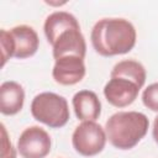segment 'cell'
Segmentation results:
<instances>
[{
	"label": "cell",
	"instance_id": "obj_15",
	"mask_svg": "<svg viewBox=\"0 0 158 158\" xmlns=\"http://www.w3.org/2000/svg\"><path fill=\"white\" fill-rule=\"evenodd\" d=\"M142 101L146 107L154 112H158V83H153L143 90Z\"/></svg>",
	"mask_w": 158,
	"mask_h": 158
},
{
	"label": "cell",
	"instance_id": "obj_3",
	"mask_svg": "<svg viewBox=\"0 0 158 158\" xmlns=\"http://www.w3.org/2000/svg\"><path fill=\"white\" fill-rule=\"evenodd\" d=\"M31 114L35 120L51 128H60L69 120V106L65 98L44 91L36 95L31 102Z\"/></svg>",
	"mask_w": 158,
	"mask_h": 158
},
{
	"label": "cell",
	"instance_id": "obj_11",
	"mask_svg": "<svg viewBox=\"0 0 158 158\" xmlns=\"http://www.w3.org/2000/svg\"><path fill=\"white\" fill-rule=\"evenodd\" d=\"M25 101L23 88L12 80L4 81L0 85V111L4 115L12 116L20 112Z\"/></svg>",
	"mask_w": 158,
	"mask_h": 158
},
{
	"label": "cell",
	"instance_id": "obj_16",
	"mask_svg": "<svg viewBox=\"0 0 158 158\" xmlns=\"http://www.w3.org/2000/svg\"><path fill=\"white\" fill-rule=\"evenodd\" d=\"M1 158H16V151L7 136L4 123H1Z\"/></svg>",
	"mask_w": 158,
	"mask_h": 158
},
{
	"label": "cell",
	"instance_id": "obj_2",
	"mask_svg": "<svg viewBox=\"0 0 158 158\" xmlns=\"http://www.w3.org/2000/svg\"><path fill=\"white\" fill-rule=\"evenodd\" d=\"M148 117L138 111H118L109 117L105 132L109 142L118 149L133 148L147 133Z\"/></svg>",
	"mask_w": 158,
	"mask_h": 158
},
{
	"label": "cell",
	"instance_id": "obj_8",
	"mask_svg": "<svg viewBox=\"0 0 158 158\" xmlns=\"http://www.w3.org/2000/svg\"><path fill=\"white\" fill-rule=\"evenodd\" d=\"M9 32L14 44V58H30L37 52L40 46V38L37 32L31 26L19 25L12 27Z\"/></svg>",
	"mask_w": 158,
	"mask_h": 158
},
{
	"label": "cell",
	"instance_id": "obj_10",
	"mask_svg": "<svg viewBox=\"0 0 158 158\" xmlns=\"http://www.w3.org/2000/svg\"><path fill=\"white\" fill-rule=\"evenodd\" d=\"M75 116L81 121H95L101 114V102L91 90L78 91L72 100Z\"/></svg>",
	"mask_w": 158,
	"mask_h": 158
},
{
	"label": "cell",
	"instance_id": "obj_12",
	"mask_svg": "<svg viewBox=\"0 0 158 158\" xmlns=\"http://www.w3.org/2000/svg\"><path fill=\"white\" fill-rule=\"evenodd\" d=\"M69 28H80V25L75 19V16H73L67 11L52 12L51 15L47 16L43 25L44 35L51 46L57 41L60 33H63Z\"/></svg>",
	"mask_w": 158,
	"mask_h": 158
},
{
	"label": "cell",
	"instance_id": "obj_17",
	"mask_svg": "<svg viewBox=\"0 0 158 158\" xmlns=\"http://www.w3.org/2000/svg\"><path fill=\"white\" fill-rule=\"evenodd\" d=\"M152 135H153V138H154L156 143L158 144V116H156V118H154V122H153V131H152Z\"/></svg>",
	"mask_w": 158,
	"mask_h": 158
},
{
	"label": "cell",
	"instance_id": "obj_7",
	"mask_svg": "<svg viewBox=\"0 0 158 158\" xmlns=\"http://www.w3.org/2000/svg\"><path fill=\"white\" fill-rule=\"evenodd\" d=\"M84 59L77 56H65L56 59L52 75L60 85H74L85 77Z\"/></svg>",
	"mask_w": 158,
	"mask_h": 158
},
{
	"label": "cell",
	"instance_id": "obj_14",
	"mask_svg": "<svg viewBox=\"0 0 158 158\" xmlns=\"http://www.w3.org/2000/svg\"><path fill=\"white\" fill-rule=\"evenodd\" d=\"M0 47H1V67L6 64V62L14 57V44L7 30H0Z\"/></svg>",
	"mask_w": 158,
	"mask_h": 158
},
{
	"label": "cell",
	"instance_id": "obj_4",
	"mask_svg": "<svg viewBox=\"0 0 158 158\" xmlns=\"http://www.w3.org/2000/svg\"><path fill=\"white\" fill-rule=\"evenodd\" d=\"M107 137L105 128L95 121H83L78 125L72 136L74 149L84 157H93L99 154L106 144Z\"/></svg>",
	"mask_w": 158,
	"mask_h": 158
},
{
	"label": "cell",
	"instance_id": "obj_13",
	"mask_svg": "<svg viewBox=\"0 0 158 158\" xmlns=\"http://www.w3.org/2000/svg\"><path fill=\"white\" fill-rule=\"evenodd\" d=\"M110 77L126 78L128 80L135 81L139 88H142L144 85L147 73H146L144 67L139 62L133 60V59H125L114 65Z\"/></svg>",
	"mask_w": 158,
	"mask_h": 158
},
{
	"label": "cell",
	"instance_id": "obj_5",
	"mask_svg": "<svg viewBox=\"0 0 158 158\" xmlns=\"http://www.w3.org/2000/svg\"><path fill=\"white\" fill-rule=\"evenodd\" d=\"M51 146L48 132L40 126L25 128L17 141V151L22 158H44L49 154Z\"/></svg>",
	"mask_w": 158,
	"mask_h": 158
},
{
	"label": "cell",
	"instance_id": "obj_1",
	"mask_svg": "<svg viewBox=\"0 0 158 158\" xmlns=\"http://www.w3.org/2000/svg\"><path fill=\"white\" fill-rule=\"evenodd\" d=\"M137 33L135 26L126 19H101L90 33L91 44L102 57H112L128 53L136 44Z\"/></svg>",
	"mask_w": 158,
	"mask_h": 158
},
{
	"label": "cell",
	"instance_id": "obj_6",
	"mask_svg": "<svg viewBox=\"0 0 158 158\" xmlns=\"http://www.w3.org/2000/svg\"><path fill=\"white\" fill-rule=\"evenodd\" d=\"M139 89L141 88L132 80L121 77H111L104 86V95L112 106L126 107L137 99Z\"/></svg>",
	"mask_w": 158,
	"mask_h": 158
},
{
	"label": "cell",
	"instance_id": "obj_9",
	"mask_svg": "<svg viewBox=\"0 0 158 158\" xmlns=\"http://www.w3.org/2000/svg\"><path fill=\"white\" fill-rule=\"evenodd\" d=\"M52 48L54 59L65 56H77L84 59L86 53L85 38L80 32V28H69L60 33L57 41L52 44Z\"/></svg>",
	"mask_w": 158,
	"mask_h": 158
}]
</instances>
